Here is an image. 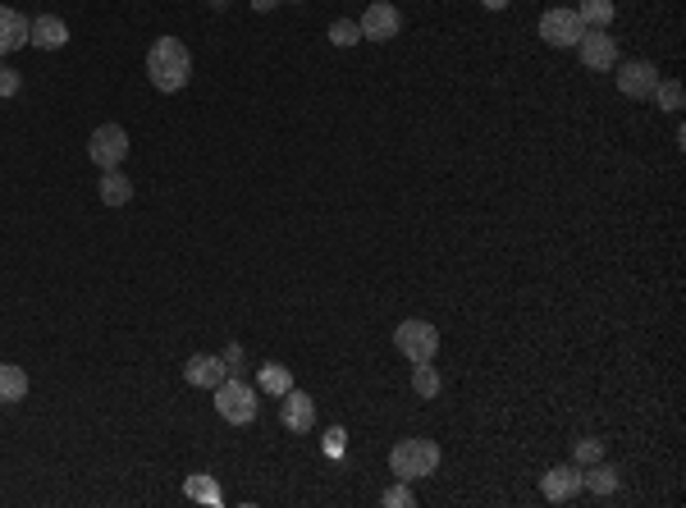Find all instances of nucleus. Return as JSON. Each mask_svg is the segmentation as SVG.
<instances>
[{
    "instance_id": "nucleus-1",
    "label": "nucleus",
    "mask_w": 686,
    "mask_h": 508,
    "mask_svg": "<svg viewBox=\"0 0 686 508\" xmlns=\"http://www.w3.org/2000/svg\"><path fill=\"white\" fill-rule=\"evenodd\" d=\"M147 78L156 92H183L193 78V55L179 37H156L147 51Z\"/></svg>"
},
{
    "instance_id": "nucleus-2",
    "label": "nucleus",
    "mask_w": 686,
    "mask_h": 508,
    "mask_svg": "<svg viewBox=\"0 0 686 508\" xmlns=\"http://www.w3.org/2000/svg\"><path fill=\"white\" fill-rule=\"evenodd\" d=\"M440 467V444L435 440H398L394 449H389V472L398 476V481H421V476H430Z\"/></svg>"
},
{
    "instance_id": "nucleus-3",
    "label": "nucleus",
    "mask_w": 686,
    "mask_h": 508,
    "mask_svg": "<svg viewBox=\"0 0 686 508\" xmlns=\"http://www.w3.org/2000/svg\"><path fill=\"white\" fill-rule=\"evenodd\" d=\"M215 412L229 426H252L257 422V390L247 380H220L215 385Z\"/></svg>"
},
{
    "instance_id": "nucleus-4",
    "label": "nucleus",
    "mask_w": 686,
    "mask_h": 508,
    "mask_svg": "<svg viewBox=\"0 0 686 508\" xmlns=\"http://www.w3.org/2000/svg\"><path fill=\"white\" fill-rule=\"evenodd\" d=\"M394 344L412 367H421V362H435V353H440V330L430 321H398Z\"/></svg>"
},
{
    "instance_id": "nucleus-5",
    "label": "nucleus",
    "mask_w": 686,
    "mask_h": 508,
    "mask_svg": "<svg viewBox=\"0 0 686 508\" xmlns=\"http://www.w3.org/2000/svg\"><path fill=\"white\" fill-rule=\"evenodd\" d=\"M87 156H92L101 170H119L124 156H129V133L119 129V124H101V129L87 138Z\"/></svg>"
},
{
    "instance_id": "nucleus-6",
    "label": "nucleus",
    "mask_w": 686,
    "mask_h": 508,
    "mask_svg": "<svg viewBox=\"0 0 686 508\" xmlns=\"http://www.w3.org/2000/svg\"><path fill=\"white\" fill-rule=\"evenodd\" d=\"M357 28H362L366 42H394V37L403 33V14H398L389 0H371L366 14L357 19Z\"/></svg>"
},
{
    "instance_id": "nucleus-7",
    "label": "nucleus",
    "mask_w": 686,
    "mask_h": 508,
    "mask_svg": "<svg viewBox=\"0 0 686 508\" xmlns=\"http://www.w3.org/2000/svg\"><path fill=\"white\" fill-rule=\"evenodd\" d=\"M577 55L581 65L595 69V74H609V69H618V42H613L604 28H586L577 42Z\"/></svg>"
},
{
    "instance_id": "nucleus-8",
    "label": "nucleus",
    "mask_w": 686,
    "mask_h": 508,
    "mask_svg": "<svg viewBox=\"0 0 686 508\" xmlns=\"http://www.w3.org/2000/svg\"><path fill=\"white\" fill-rule=\"evenodd\" d=\"M581 33H586V23H581L577 10H545V19H540V37H545L549 46H558V51L577 46Z\"/></svg>"
},
{
    "instance_id": "nucleus-9",
    "label": "nucleus",
    "mask_w": 686,
    "mask_h": 508,
    "mask_svg": "<svg viewBox=\"0 0 686 508\" xmlns=\"http://www.w3.org/2000/svg\"><path fill=\"white\" fill-rule=\"evenodd\" d=\"M659 87V65H650V60H622L618 69V92L627 101H645Z\"/></svg>"
},
{
    "instance_id": "nucleus-10",
    "label": "nucleus",
    "mask_w": 686,
    "mask_h": 508,
    "mask_svg": "<svg viewBox=\"0 0 686 508\" xmlns=\"http://www.w3.org/2000/svg\"><path fill=\"white\" fill-rule=\"evenodd\" d=\"M540 490H545L549 504H568V499H577L581 490H586V481H581V467L577 463L549 467V472L540 476Z\"/></svg>"
},
{
    "instance_id": "nucleus-11",
    "label": "nucleus",
    "mask_w": 686,
    "mask_h": 508,
    "mask_svg": "<svg viewBox=\"0 0 686 508\" xmlns=\"http://www.w3.org/2000/svg\"><path fill=\"white\" fill-rule=\"evenodd\" d=\"M225 362L220 357H211V353H193L188 362H183V380L193 385V390H215L220 380H225Z\"/></svg>"
},
{
    "instance_id": "nucleus-12",
    "label": "nucleus",
    "mask_w": 686,
    "mask_h": 508,
    "mask_svg": "<svg viewBox=\"0 0 686 508\" xmlns=\"http://www.w3.org/2000/svg\"><path fill=\"white\" fill-rule=\"evenodd\" d=\"M279 422L289 426L293 435L311 431V426H316V403H311V394H302V390L284 394V403H279Z\"/></svg>"
},
{
    "instance_id": "nucleus-13",
    "label": "nucleus",
    "mask_w": 686,
    "mask_h": 508,
    "mask_svg": "<svg viewBox=\"0 0 686 508\" xmlns=\"http://www.w3.org/2000/svg\"><path fill=\"white\" fill-rule=\"evenodd\" d=\"M28 42H33L37 51H60V46L69 42V23L60 19V14H37L33 28H28Z\"/></svg>"
},
{
    "instance_id": "nucleus-14",
    "label": "nucleus",
    "mask_w": 686,
    "mask_h": 508,
    "mask_svg": "<svg viewBox=\"0 0 686 508\" xmlns=\"http://www.w3.org/2000/svg\"><path fill=\"white\" fill-rule=\"evenodd\" d=\"M28 28H33V23L23 19L19 10L0 5V55H10V51H19V46H28Z\"/></svg>"
},
{
    "instance_id": "nucleus-15",
    "label": "nucleus",
    "mask_w": 686,
    "mask_h": 508,
    "mask_svg": "<svg viewBox=\"0 0 686 508\" xmlns=\"http://www.w3.org/2000/svg\"><path fill=\"white\" fill-rule=\"evenodd\" d=\"M581 481H586V490H590V495L609 499L613 490H618V467H609V463H604V458H600V463L581 467Z\"/></svg>"
},
{
    "instance_id": "nucleus-16",
    "label": "nucleus",
    "mask_w": 686,
    "mask_h": 508,
    "mask_svg": "<svg viewBox=\"0 0 686 508\" xmlns=\"http://www.w3.org/2000/svg\"><path fill=\"white\" fill-rule=\"evenodd\" d=\"M28 399V371L14 362H0V403H23Z\"/></svg>"
},
{
    "instance_id": "nucleus-17",
    "label": "nucleus",
    "mask_w": 686,
    "mask_h": 508,
    "mask_svg": "<svg viewBox=\"0 0 686 508\" xmlns=\"http://www.w3.org/2000/svg\"><path fill=\"white\" fill-rule=\"evenodd\" d=\"M97 193H101V202H106V206H124L133 197V179H129V174H119V170H101V188H97Z\"/></svg>"
},
{
    "instance_id": "nucleus-18",
    "label": "nucleus",
    "mask_w": 686,
    "mask_h": 508,
    "mask_svg": "<svg viewBox=\"0 0 686 508\" xmlns=\"http://www.w3.org/2000/svg\"><path fill=\"white\" fill-rule=\"evenodd\" d=\"M257 385H261V394H275V399H284V394L293 390V371L279 367V362H266V367L257 371Z\"/></svg>"
},
{
    "instance_id": "nucleus-19",
    "label": "nucleus",
    "mask_w": 686,
    "mask_h": 508,
    "mask_svg": "<svg viewBox=\"0 0 686 508\" xmlns=\"http://www.w3.org/2000/svg\"><path fill=\"white\" fill-rule=\"evenodd\" d=\"M577 14H581V23H586V28H609L613 14H618V5H613V0H581Z\"/></svg>"
},
{
    "instance_id": "nucleus-20",
    "label": "nucleus",
    "mask_w": 686,
    "mask_h": 508,
    "mask_svg": "<svg viewBox=\"0 0 686 508\" xmlns=\"http://www.w3.org/2000/svg\"><path fill=\"white\" fill-rule=\"evenodd\" d=\"M183 495L197 499V504H220V499H225V495H220V486H215V481H211L206 472H193V476H188V481H183Z\"/></svg>"
},
{
    "instance_id": "nucleus-21",
    "label": "nucleus",
    "mask_w": 686,
    "mask_h": 508,
    "mask_svg": "<svg viewBox=\"0 0 686 508\" xmlns=\"http://www.w3.org/2000/svg\"><path fill=\"white\" fill-rule=\"evenodd\" d=\"M650 97L659 101V110L677 115V110H682V101H686V92H682V83H677V78H659V87H654Z\"/></svg>"
},
{
    "instance_id": "nucleus-22",
    "label": "nucleus",
    "mask_w": 686,
    "mask_h": 508,
    "mask_svg": "<svg viewBox=\"0 0 686 508\" xmlns=\"http://www.w3.org/2000/svg\"><path fill=\"white\" fill-rule=\"evenodd\" d=\"M412 394H417V399H440V371L430 367V362H421V367L412 371Z\"/></svg>"
},
{
    "instance_id": "nucleus-23",
    "label": "nucleus",
    "mask_w": 686,
    "mask_h": 508,
    "mask_svg": "<svg viewBox=\"0 0 686 508\" xmlns=\"http://www.w3.org/2000/svg\"><path fill=\"white\" fill-rule=\"evenodd\" d=\"M325 37H330V46H357L362 42V28H357V19H334Z\"/></svg>"
},
{
    "instance_id": "nucleus-24",
    "label": "nucleus",
    "mask_w": 686,
    "mask_h": 508,
    "mask_svg": "<svg viewBox=\"0 0 686 508\" xmlns=\"http://www.w3.org/2000/svg\"><path fill=\"white\" fill-rule=\"evenodd\" d=\"M604 458V444L600 440H577L572 444V463L577 467H590V463H600Z\"/></svg>"
},
{
    "instance_id": "nucleus-25",
    "label": "nucleus",
    "mask_w": 686,
    "mask_h": 508,
    "mask_svg": "<svg viewBox=\"0 0 686 508\" xmlns=\"http://www.w3.org/2000/svg\"><path fill=\"white\" fill-rule=\"evenodd\" d=\"M380 504H385V508H412V504H417V495L408 490V481H398V486H389L385 495H380Z\"/></svg>"
},
{
    "instance_id": "nucleus-26",
    "label": "nucleus",
    "mask_w": 686,
    "mask_h": 508,
    "mask_svg": "<svg viewBox=\"0 0 686 508\" xmlns=\"http://www.w3.org/2000/svg\"><path fill=\"white\" fill-rule=\"evenodd\" d=\"M19 92H23V78L14 74V69H5V65H0V97L10 101V97H19Z\"/></svg>"
},
{
    "instance_id": "nucleus-27",
    "label": "nucleus",
    "mask_w": 686,
    "mask_h": 508,
    "mask_svg": "<svg viewBox=\"0 0 686 508\" xmlns=\"http://www.w3.org/2000/svg\"><path fill=\"white\" fill-rule=\"evenodd\" d=\"M343 440H348V435H343V426H334V431L325 435V454H330V458H343Z\"/></svg>"
},
{
    "instance_id": "nucleus-28",
    "label": "nucleus",
    "mask_w": 686,
    "mask_h": 508,
    "mask_svg": "<svg viewBox=\"0 0 686 508\" xmlns=\"http://www.w3.org/2000/svg\"><path fill=\"white\" fill-rule=\"evenodd\" d=\"M238 362H243V348H238V344H229V353H225V367H238Z\"/></svg>"
},
{
    "instance_id": "nucleus-29",
    "label": "nucleus",
    "mask_w": 686,
    "mask_h": 508,
    "mask_svg": "<svg viewBox=\"0 0 686 508\" xmlns=\"http://www.w3.org/2000/svg\"><path fill=\"white\" fill-rule=\"evenodd\" d=\"M275 5H279V0H252V10H257V14H270Z\"/></svg>"
},
{
    "instance_id": "nucleus-30",
    "label": "nucleus",
    "mask_w": 686,
    "mask_h": 508,
    "mask_svg": "<svg viewBox=\"0 0 686 508\" xmlns=\"http://www.w3.org/2000/svg\"><path fill=\"white\" fill-rule=\"evenodd\" d=\"M485 10H508V5H513V0H481Z\"/></svg>"
},
{
    "instance_id": "nucleus-31",
    "label": "nucleus",
    "mask_w": 686,
    "mask_h": 508,
    "mask_svg": "<svg viewBox=\"0 0 686 508\" xmlns=\"http://www.w3.org/2000/svg\"><path fill=\"white\" fill-rule=\"evenodd\" d=\"M206 5H211V10H225V5H229V0H206Z\"/></svg>"
}]
</instances>
